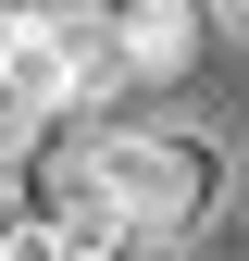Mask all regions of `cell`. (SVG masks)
Instances as JSON below:
<instances>
[{
	"instance_id": "cell-5",
	"label": "cell",
	"mask_w": 249,
	"mask_h": 261,
	"mask_svg": "<svg viewBox=\"0 0 249 261\" xmlns=\"http://www.w3.org/2000/svg\"><path fill=\"white\" fill-rule=\"evenodd\" d=\"M225 13H237V25H249V0H225Z\"/></svg>"
},
{
	"instance_id": "cell-3",
	"label": "cell",
	"mask_w": 249,
	"mask_h": 261,
	"mask_svg": "<svg viewBox=\"0 0 249 261\" xmlns=\"http://www.w3.org/2000/svg\"><path fill=\"white\" fill-rule=\"evenodd\" d=\"M100 13V50H112V75L124 87H175L187 62H200V0H87Z\"/></svg>"
},
{
	"instance_id": "cell-1",
	"label": "cell",
	"mask_w": 249,
	"mask_h": 261,
	"mask_svg": "<svg viewBox=\"0 0 249 261\" xmlns=\"http://www.w3.org/2000/svg\"><path fill=\"white\" fill-rule=\"evenodd\" d=\"M100 87H124V75H112L87 0H13V13H0V112L62 124V112L100 100Z\"/></svg>"
},
{
	"instance_id": "cell-2",
	"label": "cell",
	"mask_w": 249,
	"mask_h": 261,
	"mask_svg": "<svg viewBox=\"0 0 249 261\" xmlns=\"http://www.w3.org/2000/svg\"><path fill=\"white\" fill-rule=\"evenodd\" d=\"M75 162L112 187V212L137 237H187V224H212V199H225V162L200 137H150V124H100V137H75Z\"/></svg>"
},
{
	"instance_id": "cell-6",
	"label": "cell",
	"mask_w": 249,
	"mask_h": 261,
	"mask_svg": "<svg viewBox=\"0 0 249 261\" xmlns=\"http://www.w3.org/2000/svg\"><path fill=\"white\" fill-rule=\"evenodd\" d=\"M0 13H13V0H0Z\"/></svg>"
},
{
	"instance_id": "cell-4",
	"label": "cell",
	"mask_w": 249,
	"mask_h": 261,
	"mask_svg": "<svg viewBox=\"0 0 249 261\" xmlns=\"http://www.w3.org/2000/svg\"><path fill=\"white\" fill-rule=\"evenodd\" d=\"M124 237H137V224L112 212V187L62 149V162H50V249H124Z\"/></svg>"
}]
</instances>
